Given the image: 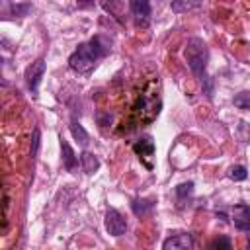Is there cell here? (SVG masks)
<instances>
[{"label": "cell", "instance_id": "16", "mask_svg": "<svg viewBox=\"0 0 250 250\" xmlns=\"http://www.w3.org/2000/svg\"><path fill=\"white\" fill-rule=\"evenodd\" d=\"M229 178L234 180V182H242L248 178V170L244 166H230L229 168Z\"/></svg>", "mask_w": 250, "mask_h": 250}, {"label": "cell", "instance_id": "11", "mask_svg": "<svg viewBox=\"0 0 250 250\" xmlns=\"http://www.w3.org/2000/svg\"><path fill=\"white\" fill-rule=\"evenodd\" d=\"M133 148H135V152L141 154V156H152V152H154V143H152L150 137H145V139H141L139 143H135Z\"/></svg>", "mask_w": 250, "mask_h": 250}, {"label": "cell", "instance_id": "6", "mask_svg": "<svg viewBox=\"0 0 250 250\" xmlns=\"http://www.w3.org/2000/svg\"><path fill=\"white\" fill-rule=\"evenodd\" d=\"M230 219L238 230H250V205L238 203L230 211Z\"/></svg>", "mask_w": 250, "mask_h": 250}, {"label": "cell", "instance_id": "14", "mask_svg": "<svg viewBox=\"0 0 250 250\" xmlns=\"http://www.w3.org/2000/svg\"><path fill=\"white\" fill-rule=\"evenodd\" d=\"M209 250H232V242L227 236H217V238L211 240Z\"/></svg>", "mask_w": 250, "mask_h": 250}, {"label": "cell", "instance_id": "7", "mask_svg": "<svg viewBox=\"0 0 250 250\" xmlns=\"http://www.w3.org/2000/svg\"><path fill=\"white\" fill-rule=\"evenodd\" d=\"M193 246V238L191 234L188 232H178V234H172L164 240L162 244V250H191Z\"/></svg>", "mask_w": 250, "mask_h": 250}, {"label": "cell", "instance_id": "19", "mask_svg": "<svg viewBox=\"0 0 250 250\" xmlns=\"http://www.w3.org/2000/svg\"><path fill=\"white\" fill-rule=\"evenodd\" d=\"M10 10H12L16 16H25V14L31 10V4H10Z\"/></svg>", "mask_w": 250, "mask_h": 250}, {"label": "cell", "instance_id": "2", "mask_svg": "<svg viewBox=\"0 0 250 250\" xmlns=\"http://www.w3.org/2000/svg\"><path fill=\"white\" fill-rule=\"evenodd\" d=\"M184 57H186V62L189 66V70L203 80V74H205V68H207V61H209V51H207V45L203 39L199 37H189L188 43H186V49H184Z\"/></svg>", "mask_w": 250, "mask_h": 250}, {"label": "cell", "instance_id": "15", "mask_svg": "<svg viewBox=\"0 0 250 250\" xmlns=\"http://www.w3.org/2000/svg\"><path fill=\"white\" fill-rule=\"evenodd\" d=\"M232 104H234L238 109L250 111V92H240V94H236L234 100H232Z\"/></svg>", "mask_w": 250, "mask_h": 250}, {"label": "cell", "instance_id": "21", "mask_svg": "<svg viewBox=\"0 0 250 250\" xmlns=\"http://www.w3.org/2000/svg\"><path fill=\"white\" fill-rule=\"evenodd\" d=\"M246 250H250V240H248V246H246Z\"/></svg>", "mask_w": 250, "mask_h": 250}, {"label": "cell", "instance_id": "20", "mask_svg": "<svg viewBox=\"0 0 250 250\" xmlns=\"http://www.w3.org/2000/svg\"><path fill=\"white\" fill-rule=\"evenodd\" d=\"M37 145H39V129L33 131V146H31V154L37 152Z\"/></svg>", "mask_w": 250, "mask_h": 250}, {"label": "cell", "instance_id": "4", "mask_svg": "<svg viewBox=\"0 0 250 250\" xmlns=\"http://www.w3.org/2000/svg\"><path fill=\"white\" fill-rule=\"evenodd\" d=\"M105 229L111 236H121L127 230V221L117 209H107L105 213Z\"/></svg>", "mask_w": 250, "mask_h": 250}, {"label": "cell", "instance_id": "13", "mask_svg": "<svg viewBox=\"0 0 250 250\" xmlns=\"http://www.w3.org/2000/svg\"><path fill=\"white\" fill-rule=\"evenodd\" d=\"M191 193H193V182H184L176 188V197H178L180 205H184V201L188 197H191Z\"/></svg>", "mask_w": 250, "mask_h": 250}, {"label": "cell", "instance_id": "18", "mask_svg": "<svg viewBox=\"0 0 250 250\" xmlns=\"http://www.w3.org/2000/svg\"><path fill=\"white\" fill-rule=\"evenodd\" d=\"M238 135L244 143H250V125L246 121H240L238 123Z\"/></svg>", "mask_w": 250, "mask_h": 250}, {"label": "cell", "instance_id": "17", "mask_svg": "<svg viewBox=\"0 0 250 250\" xmlns=\"http://www.w3.org/2000/svg\"><path fill=\"white\" fill-rule=\"evenodd\" d=\"M201 4L199 2H172L170 8L174 12H188V10H193V8H199Z\"/></svg>", "mask_w": 250, "mask_h": 250}, {"label": "cell", "instance_id": "10", "mask_svg": "<svg viewBox=\"0 0 250 250\" xmlns=\"http://www.w3.org/2000/svg\"><path fill=\"white\" fill-rule=\"evenodd\" d=\"M152 207H154V201H152V199H135V201L131 203V209H133V213H135L137 217L148 215V213L152 211Z\"/></svg>", "mask_w": 250, "mask_h": 250}, {"label": "cell", "instance_id": "3", "mask_svg": "<svg viewBox=\"0 0 250 250\" xmlns=\"http://www.w3.org/2000/svg\"><path fill=\"white\" fill-rule=\"evenodd\" d=\"M45 61L43 59H37L35 62H31L29 66H27V70H25V82H27V88L33 92V94H37V88H39V84H41V78H43V74H45Z\"/></svg>", "mask_w": 250, "mask_h": 250}, {"label": "cell", "instance_id": "5", "mask_svg": "<svg viewBox=\"0 0 250 250\" xmlns=\"http://www.w3.org/2000/svg\"><path fill=\"white\" fill-rule=\"evenodd\" d=\"M129 10H131V16L135 18V23L139 27L148 25V21H150V4L146 0H133L129 4Z\"/></svg>", "mask_w": 250, "mask_h": 250}, {"label": "cell", "instance_id": "8", "mask_svg": "<svg viewBox=\"0 0 250 250\" xmlns=\"http://www.w3.org/2000/svg\"><path fill=\"white\" fill-rule=\"evenodd\" d=\"M61 150H62V164H64V168L68 172H74L76 170V164H78V158H76L72 146L64 139H61Z\"/></svg>", "mask_w": 250, "mask_h": 250}, {"label": "cell", "instance_id": "9", "mask_svg": "<svg viewBox=\"0 0 250 250\" xmlns=\"http://www.w3.org/2000/svg\"><path fill=\"white\" fill-rule=\"evenodd\" d=\"M80 164H82V170H84L86 174H94V172L100 168L98 156L92 154V152H88V150H84V152L80 154Z\"/></svg>", "mask_w": 250, "mask_h": 250}, {"label": "cell", "instance_id": "1", "mask_svg": "<svg viewBox=\"0 0 250 250\" xmlns=\"http://www.w3.org/2000/svg\"><path fill=\"white\" fill-rule=\"evenodd\" d=\"M107 53H109V43H107L102 35H98V37L90 39L88 43H82V45L70 55L68 64H70V68H72L74 72H78V74H88V72L96 66L98 59L105 57Z\"/></svg>", "mask_w": 250, "mask_h": 250}, {"label": "cell", "instance_id": "12", "mask_svg": "<svg viewBox=\"0 0 250 250\" xmlns=\"http://www.w3.org/2000/svg\"><path fill=\"white\" fill-rule=\"evenodd\" d=\"M70 133H72V137H74L82 146H84V145H88V139H90V137H88V133H86V131H84V127H82L78 121H74V119L70 121Z\"/></svg>", "mask_w": 250, "mask_h": 250}]
</instances>
